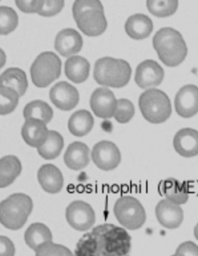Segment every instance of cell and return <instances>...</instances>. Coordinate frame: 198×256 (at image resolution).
I'll return each instance as SVG.
<instances>
[{
  "label": "cell",
  "instance_id": "6da1fadb",
  "mask_svg": "<svg viewBox=\"0 0 198 256\" xmlns=\"http://www.w3.org/2000/svg\"><path fill=\"white\" fill-rule=\"evenodd\" d=\"M131 236L123 228L104 224L84 234L74 256H130Z\"/></svg>",
  "mask_w": 198,
  "mask_h": 256
},
{
  "label": "cell",
  "instance_id": "7a4b0ae2",
  "mask_svg": "<svg viewBox=\"0 0 198 256\" xmlns=\"http://www.w3.org/2000/svg\"><path fill=\"white\" fill-rule=\"evenodd\" d=\"M159 58L168 67H177L188 56V46L181 34L172 28L159 30L153 38Z\"/></svg>",
  "mask_w": 198,
  "mask_h": 256
},
{
  "label": "cell",
  "instance_id": "3957f363",
  "mask_svg": "<svg viewBox=\"0 0 198 256\" xmlns=\"http://www.w3.org/2000/svg\"><path fill=\"white\" fill-rule=\"evenodd\" d=\"M130 64L123 59L102 58L94 68V78L99 85L112 88H123L131 78Z\"/></svg>",
  "mask_w": 198,
  "mask_h": 256
},
{
  "label": "cell",
  "instance_id": "277c9868",
  "mask_svg": "<svg viewBox=\"0 0 198 256\" xmlns=\"http://www.w3.org/2000/svg\"><path fill=\"white\" fill-rule=\"evenodd\" d=\"M33 200L25 194H13L0 204V222L9 230L24 226L33 210Z\"/></svg>",
  "mask_w": 198,
  "mask_h": 256
},
{
  "label": "cell",
  "instance_id": "5b68a950",
  "mask_svg": "<svg viewBox=\"0 0 198 256\" xmlns=\"http://www.w3.org/2000/svg\"><path fill=\"white\" fill-rule=\"evenodd\" d=\"M139 108L143 118L151 124H162L172 114L171 100L165 92L150 88L140 95Z\"/></svg>",
  "mask_w": 198,
  "mask_h": 256
},
{
  "label": "cell",
  "instance_id": "8992f818",
  "mask_svg": "<svg viewBox=\"0 0 198 256\" xmlns=\"http://www.w3.org/2000/svg\"><path fill=\"white\" fill-rule=\"evenodd\" d=\"M61 61L51 52H43L36 57L30 68L33 84L38 88H46L60 76Z\"/></svg>",
  "mask_w": 198,
  "mask_h": 256
},
{
  "label": "cell",
  "instance_id": "52a82bcc",
  "mask_svg": "<svg viewBox=\"0 0 198 256\" xmlns=\"http://www.w3.org/2000/svg\"><path fill=\"white\" fill-rule=\"evenodd\" d=\"M113 212L119 223L129 230L140 228L147 220V214L141 202L131 196L119 198L115 202Z\"/></svg>",
  "mask_w": 198,
  "mask_h": 256
},
{
  "label": "cell",
  "instance_id": "ba28073f",
  "mask_svg": "<svg viewBox=\"0 0 198 256\" xmlns=\"http://www.w3.org/2000/svg\"><path fill=\"white\" fill-rule=\"evenodd\" d=\"M66 219L72 228L78 232H86L95 223V213L88 202L73 201L66 209Z\"/></svg>",
  "mask_w": 198,
  "mask_h": 256
},
{
  "label": "cell",
  "instance_id": "9c48e42d",
  "mask_svg": "<svg viewBox=\"0 0 198 256\" xmlns=\"http://www.w3.org/2000/svg\"><path fill=\"white\" fill-rule=\"evenodd\" d=\"M91 158L98 168L103 171H111L117 168L120 164V150L113 142L102 140L94 146Z\"/></svg>",
  "mask_w": 198,
  "mask_h": 256
},
{
  "label": "cell",
  "instance_id": "30bf717a",
  "mask_svg": "<svg viewBox=\"0 0 198 256\" xmlns=\"http://www.w3.org/2000/svg\"><path fill=\"white\" fill-rule=\"evenodd\" d=\"M74 19L81 32L88 36H99L107 28V20L104 14V9L85 11Z\"/></svg>",
  "mask_w": 198,
  "mask_h": 256
},
{
  "label": "cell",
  "instance_id": "8fae6325",
  "mask_svg": "<svg viewBox=\"0 0 198 256\" xmlns=\"http://www.w3.org/2000/svg\"><path fill=\"white\" fill-rule=\"evenodd\" d=\"M118 100L113 92L108 88H96L91 94L90 106L94 114L102 119L114 116L117 108Z\"/></svg>",
  "mask_w": 198,
  "mask_h": 256
},
{
  "label": "cell",
  "instance_id": "7c38bea8",
  "mask_svg": "<svg viewBox=\"0 0 198 256\" xmlns=\"http://www.w3.org/2000/svg\"><path fill=\"white\" fill-rule=\"evenodd\" d=\"M50 100L56 108L64 111L74 109L79 102V92L67 82H59L50 90Z\"/></svg>",
  "mask_w": 198,
  "mask_h": 256
},
{
  "label": "cell",
  "instance_id": "4fadbf2b",
  "mask_svg": "<svg viewBox=\"0 0 198 256\" xmlns=\"http://www.w3.org/2000/svg\"><path fill=\"white\" fill-rule=\"evenodd\" d=\"M164 78V68L154 60H146L136 68L135 82L140 88L158 86Z\"/></svg>",
  "mask_w": 198,
  "mask_h": 256
},
{
  "label": "cell",
  "instance_id": "5bb4252c",
  "mask_svg": "<svg viewBox=\"0 0 198 256\" xmlns=\"http://www.w3.org/2000/svg\"><path fill=\"white\" fill-rule=\"evenodd\" d=\"M174 106L181 118L195 116L198 112V87L195 85L183 86L175 96Z\"/></svg>",
  "mask_w": 198,
  "mask_h": 256
},
{
  "label": "cell",
  "instance_id": "9a60e30c",
  "mask_svg": "<svg viewBox=\"0 0 198 256\" xmlns=\"http://www.w3.org/2000/svg\"><path fill=\"white\" fill-rule=\"evenodd\" d=\"M156 216L163 227L168 229L178 228L184 220V210L181 205L164 199L157 204Z\"/></svg>",
  "mask_w": 198,
  "mask_h": 256
},
{
  "label": "cell",
  "instance_id": "2e32d148",
  "mask_svg": "<svg viewBox=\"0 0 198 256\" xmlns=\"http://www.w3.org/2000/svg\"><path fill=\"white\" fill-rule=\"evenodd\" d=\"M82 36L74 29L67 28L59 32L54 42V48L63 57L68 58L81 52Z\"/></svg>",
  "mask_w": 198,
  "mask_h": 256
},
{
  "label": "cell",
  "instance_id": "e0dca14e",
  "mask_svg": "<svg viewBox=\"0 0 198 256\" xmlns=\"http://www.w3.org/2000/svg\"><path fill=\"white\" fill-rule=\"evenodd\" d=\"M174 149L180 156L193 158L198 156V132L193 128H183L173 140Z\"/></svg>",
  "mask_w": 198,
  "mask_h": 256
},
{
  "label": "cell",
  "instance_id": "ac0fdd59",
  "mask_svg": "<svg viewBox=\"0 0 198 256\" xmlns=\"http://www.w3.org/2000/svg\"><path fill=\"white\" fill-rule=\"evenodd\" d=\"M47 124L40 120H26L21 130L22 138L28 146L30 147L40 148L44 144L49 134Z\"/></svg>",
  "mask_w": 198,
  "mask_h": 256
},
{
  "label": "cell",
  "instance_id": "d6986e66",
  "mask_svg": "<svg viewBox=\"0 0 198 256\" xmlns=\"http://www.w3.org/2000/svg\"><path fill=\"white\" fill-rule=\"evenodd\" d=\"M38 182L42 189L50 194L60 192L64 186V176L57 166L52 164L42 166L37 172Z\"/></svg>",
  "mask_w": 198,
  "mask_h": 256
},
{
  "label": "cell",
  "instance_id": "ffe728a7",
  "mask_svg": "<svg viewBox=\"0 0 198 256\" xmlns=\"http://www.w3.org/2000/svg\"><path fill=\"white\" fill-rule=\"evenodd\" d=\"M89 148L81 142L70 144L64 156V161L67 168L74 171L85 168L89 164Z\"/></svg>",
  "mask_w": 198,
  "mask_h": 256
},
{
  "label": "cell",
  "instance_id": "44dd1931",
  "mask_svg": "<svg viewBox=\"0 0 198 256\" xmlns=\"http://www.w3.org/2000/svg\"><path fill=\"white\" fill-rule=\"evenodd\" d=\"M154 30L152 20L144 14H135L128 18L125 24V30L128 36L134 40L147 38Z\"/></svg>",
  "mask_w": 198,
  "mask_h": 256
},
{
  "label": "cell",
  "instance_id": "7402d4cb",
  "mask_svg": "<svg viewBox=\"0 0 198 256\" xmlns=\"http://www.w3.org/2000/svg\"><path fill=\"white\" fill-rule=\"evenodd\" d=\"M159 191L166 199L178 205L185 204L189 199L187 184H181L175 178L163 180L159 185Z\"/></svg>",
  "mask_w": 198,
  "mask_h": 256
},
{
  "label": "cell",
  "instance_id": "603a6c76",
  "mask_svg": "<svg viewBox=\"0 0 198 256\" xmlns=\"http://www.w3.org/2000/svg\"><path fill=\"white\" fill-rule=\"evenodd\" d=\"M89 62L81 56L68 58L64 66V72L68 80L74 84H82L86 81L90 72Z\"/></svg>",
  "mask_w": 198,
  "mask_h": 256
},
{
  "label": "cell",
  "instance_id": "cb8c5ba5",
  "mask_svg": "<svg viewBox=\"0 0 198 256\" xmlns=\"http://www.w3.org/2000/svg\"><path fill=\"white\" fill-rule=\"evenodd\" d=\"M94 124L95 122L91 112L86 110H81L71 115L67 128L71 134L76 137H83L92 130Z\"/></svg>",
  "mask_w": 198,
  "mask_h": 256
},
{
  "label": "cell",
  "instance_id": "d4e9b609",
  "mask_svg": "<svg viewBox=\"0 0 198 256\" xmlns=\"http://www.w3.org/2000/svg\"><path fill=\"white\" fill-rule=\"evenodd\" d=\"M22 164L16 156H4L0 160V187L5 188L20 175Z\"/></svg>",
  "mask_w": 198,
  "mask_h": 256
},
{
  "label": "cell",
  "instance_id": "484cf974",
  "mask_svg": "<svg viewBox=\"0 0 198 256\" xmlns=\"http://www.w3.org/2000/svg\"><path fill=\"white\" fill-rule=\"evenodd\" d=\"M52 238L50 228L42 223H33L29 225L24 234L25 242L35 252L45 243L52 242Z\"/></svg>",
  "mask_w": 198,
  "mask_h": 256
},
{
  "label": "cell",
  "instance_id": "4316f807",
  "mask_svg": "<svg viewBox=\"0 0 198 256\" xmlns=\"http://www.w3.org/2000/svg\"><path fill=\"white\" fill-rule=\"evenodd\" d=\"M1 86L16 90L19 96H22L28 88L26 73L19 68H7L1 74Z\"/></svg>",
  "mask_w": 198,
  "mask_h": 256
},
{
  "label": "cell",
  "instance_id": "83f0119b",
  "mask_svg": "<svg viewBox=\"0 0 198 256\" xmlns=\"http://www.w3.org/2000/svg\"><path fill=\"white\" fill-rule=\"evenodd\" d=\"M62 135L56 130H50L48 138L43 146L37 148L38 154L46 160H53L60 156L64 148Z\"/></svg>",
  "mask_w": 198,
  "mask_h": 256
},
{
  "label": "cell",
  "instance_id": "f1b7e54d",
  "mask_svg": "<svg viewBox=\"0 0 198 256\" xmlns=\"http://www.w3.org/2000/svg\"><path fill=\"white\" fill-rule=\"evenodd\" d=\"M54 116V111L46 102L33 100L26 104L23 109V118L26 120L37 119L48 124Z\"/></svg>",
  "mask_w": 198,
  "mask_h": 256
},
{
  "label": "cell",
  "instance_id": "f546056e",
  "mask_svg": "<svg viewBox=\"0 0 198 256\" xmlns=\"http://www.w3.org/2000/svg\"><path fill=\"white\" fill-rule=\"evenodd\" d=\"M178 1L168 0V1H157L148 0L147 6L149 12L157 18H167L174 15L178 10Z\"/></svg>",
  "mask_w": 198,
  "mask_h": 256
},
{
  "label": "cell",
  "instance_id": "4dcf8cb0",
  "mask_svg": "<svg viewBox=\"0 0 198 256\" xmlns=\"http://www.w3.org/2000/svg\"><path fill=\"white\" fill-rule=\"evenodd\" d=\"M19 95L16 90L2 86L0 88V114L2 116L9 114L19 104Z\"/></svg>",
  "mask_w": 198,
  "mask_h": 256
},
{
  "label": "cell",
  "instance_id": "1f68e13d",
  "mask_svg": "<svg viewBox=\"0 0 198 256\" xmlns=\"http://www.w3.org/2000/svg\"><path fill=\"white\" fill-rule=\"evenodd\" d=\"M19 18L16 11L9 6L0 7V34L7 35L15 30L18 26Z\"/></svg>",
  "mask_w": 198,
  "mask_h": 256
},
{
  "label": "cell",
  "instance_id": "d6a6232c",
  "mask_svg": "<svg viewBox=\"0 0 198 256\" xmlns=\"http://www.w3.org/2000/svg\"><path fill=\"white\" fill-rule=\"evenodd\" d=\"M135 114V108L133 102L127 99L118 100L117 108L114 118L119 124H126L131 120Z\"/></svg>",
  "mask_w": 198,
  "mask_h": 256
},
{
  "label": "cell",
  "instance_id": "836d02e7",
  "mask_svg": "<svg viewBox=\"0 0 198 256\" xmlns=\"http://www.w3.org/2000/svg\"><path fill=\"white\" fill-rule=\"evenodd\" d=\"M36 256H74L69 248L53 242L45 243L38 248Z\"/></svg>",
  "mask_w": 198,
  "mask_h": 256
},
{
  "label": "cell",
  "instance_id": "e575fe53",
  "mask_svg": "<svg viewBox=\"0 0 198 256\" xmlns=\"http://www.w3.org/2000/svg\"><path fill=\"white\" fill-rule=\"evenodd\" d=\"M94 9H104L102 2L98 0H78L73 4V16L76 18L81 12Z\"/></svg>",
  "mask_w": 198,
  "mask_h": 256
},
{
  "label": "cell",
  "instance_id": "d590c367",
  "mask_svg": "<svg viewBox=\"0 0 198 256\" xmlns=\"http://www.w3.org/2000/svg\"><path fill=\"white\" fill-rule=\"evenodd\" d=\"M64 6V1L63 0H54V1L47 0V1H44L43 8L38 14L40 16H47V18L54 16L62 10Z\"/></svg>",
  "mask_w": 198,
  "mask_h": 256
},
{
  "label": "cell",
  "instance_id": "8d00e7d4",
  "mask_svg": "<svg viewBox=\"0 0 198 256\" xmlns=\"http://www.w3.org/2000/svg\"><path fill=\"white\" fill-rule=\"evenodd\" d=\"M44 1L34 0V1H22L16 0V5L19 10L25 14H39L43 6Z\"/></svg>",
  "mask_w": 198,
  "mask_h": 256
},
{
  "label": "cell",
  "instance_id": "74e56055",
  "mask_svg": "<svg viewBox=\"0 0 198 256\" xmlns=\"http://www.w3.org/2000/svg\"><path fill=\"white\" fill-rule=\"evenodd\" d=\"M176 253L183 256H198V246L193 242H185L178 246Z\"/></svg>",
  "mask_w": 198,
  "mask_h": 256
},
{
  "label": "cell",
  "instance_id": "f35d334b",
  "mask_svg": "<svg viewBox=\"0 0 198 256\" xmlns=\"http://www.w3.org/2000/svg\"><path fill=\"white\" fill-rule=\"evenodd\" d=\"M15 247L9 238L0 237V256H14Z\"/></svg>",
  "mask_w": 198,
  "mask_h": 256
},
{
  "label": "cell",
  "instance_id": "ab89813d",
  "mask_svg": "<svg viewBox=\"0 0 198 256\" xmlns=\"http://www.w3.org/2000/svg\"><path fill=\"white\" fill-rule=\"evenodd\" d=\"M194 234H195V238L198 240V223L195 226V230H194Z\"/></svg>",
  "mask_w": 198,
  "mask_h": 256
},
{
  "label": "cell",
  "instance_id": "60d3db41",
  "mask_svg": "<svg viewBox=\"0 0 198 256\" xmlns=\"http://www.w3.org/2000/svg\"><path fill=\"white\" fill-rule=\"evenodd\" d=\"M171 256H183L182 254H179V253H175V254H173Z\"/></svg>",
  "mask_w": 198,
  "mask_h": 256
}]
</instances>
